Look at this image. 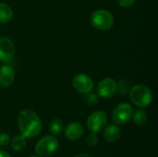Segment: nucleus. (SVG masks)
<instances>
[{
	"mask_svg": "<svg viewBox=\"0 0 158 157\" xmlns=\"http://www.w3.org/2000/svg\"><path fill=\"white\" fill-rule=\"evenodd\" d=\"M58 148V141L53 135H47L42 138L35 145V153L39 156H49Z\"/></svg>",
	"mask_w": 158,
	"mask_h": 157,
	"instance_id": "obj_4",
	"label": "nucleus"
},
{
	"mask_svg": "<svg viewBox=\"0 0 158 157\" xmlns=\"http://www.w3.org/2000/svg\"><path fill=\"white\" fill-rule=\"evenodd\" d=\"M136 0H117L118 4L121 7H130L131 6Z\"/></svg>",
	"mask_w": 158,
	"mask_h": 157,
	"instance_id": "obj_21",
	"label": "nucleus"
},
{
	"mask_svg": "<svg viewBox=\"0 0 158 157\" xmlns=\"http://www.w3.org/2000/svg\"><path fill=\"white\" fill-rule=\"evenodd\" d=\"M84 102H85V104L87 105H89V106H94V105H95L96 104H97V102H98V95L97 94H95V93H87V96L84 98Z\"/></svg>",
	"mask_w": 158,
	"mask_h": 157,
	"instance_id": "obj_18",
	"label": "nucleus"
},
{
	"mask_svg": "<svg viewBox=\"0 0 158 157\" xmlns=\"http://www.w3.org/2000/svg\"><path fill=\"white\" fill-rule=\"evenodd\" d=\"M133 115V108L128 103L118 104L112 112V119L118 125H125L128 123Z\"/></svg>",
	"mask_w": 158,
	"mask_h": 157,
	"instance_id": "obj_5",
	"label": "nucleus"
},
{
	"mask_svg": "<svg viewBox=\"0 0 158 157\" xmlns=\"http://www.w3.org/2000/svg\"><path fill=\"white\" fill-rule=\"evenodd\" d=\"M72 85L78 93L82 94L91 93L94 86L93 79L84 73H79L75 75L72 80Z\"/></svg>",
	"mask_w": 158,
	"mask_h": 157,
	"instance_id": "obj_7",
	"label": "nucleus"
},
{
	"mask_svg": "<svg viewBox=\"0 0 158 157\" xmlns=\"http://www.w3.org/2000/svg\"><path fill=\"white\" fill-rule=\"evenodd\" d=\"M18 127L25 138H35L42 130V121L39 116L31 109L22 110L18 117Z\"/></svg>",
	"mask_w": 158,
	"mask_h": 157,
	"instance_id": "obj_1",
	"label": "nucleus"
},
{
	"mask_svg": "<svg viewBox=\"0 0 158 157\" xmlns=\"http://www.w3.org/2000/svg\"><path fill=\"white\" fill-rule=\"evenodd\" d=\"M117 93V81L112 78L102 80L97 86V93L100 97L109 99Z\"/></svg>",
	"mask_w": 158,
	"mask_h": 157,
	"instance_id": "obj_8",
	"label": "nucleus"
},
{
	"mask_svg": "<svg viewBox=\"0 0 158 157\" xmlns=\"http://www.w3.org/2000/svg\"><path fill=\"white\" fill-rule=\"evenodd\" d=\"M64 130V123L59 118H55L49 125V131L52 135H58Z\"/></svg>",
	"mask_w": 158,
	"mask_h": 157,
	"instance_id": "obj_15",
	"label": "nucleus"
},
{
	"mask_svg": "<svg viewBox=\"0 0 158 157\" xmlns=\"http://www.w3.org/2000/svg\"><path fill=\"white\" fill-rule=\"evenodd\" d=\"M15 56V44L8 37L0 38V62L8 63Z\"/></svg>",
	"mask_w": 158,
	"mask_h": 157,
	"instance_id": "obj_9",
	"label": "nucleus"
},
{
	"mask_svg": "<svg viewBox=\"0 0 158 157\" xmlns=\"http://www.w3.org/2000/svg\"><path fill=\"white\" fill-rule=\"evenodd\" d=\"M132 120L133 122L138 125V126H142V125H144L147 121V114L145 111L142 110V109H139L137 110L136 112H133V115H132Z\"/></svg>",
	"mask_w": 158,
	"mask_h": 157,
	"instance_id": "obj_16",
	"label": "nucleus"
},
{
	"mask_svg": "<svg viewBox=\"0 0 158 157\" xmlns=\"http://www.w3.org/2000/svg\"><path fill=\"white\" fill-rule=\"evenodd\" d=\"M13 11L11 7L5 3H0V23L5 24L12 19Z\"/></svg>",
	"mask_w": 158,
	"mask_h": 157,
	"instance_id": "obj_13",
	"label": "nucleus"
},
{
	"mask_svg": "<svg viewBox=\"0 0 158 157\" xmlns=\"http://www.w3.org/2000/svg\"><path fill=\"white\" fill-rule=\"evenodd\" d=\"M120 129L117 125H109L104 130V138L108 143H115L120 137Z\"/></svg>",
	"mask_w": 158,
	"mask_h": 157,
	"instance_id": "obj_12",
	"label": "nucleus"
},
{
	"mask_svg": "<svg viewBox=\"0 0 158 157\" xmlns=\"http://www.w3.org/2000/svg\"><path fill=\"white\" fill-rule=\"evenodd\" d=\"M74 157H93L92 155H88V154H84V153H81V154H79L77 155H75Z\"/></svg>",
	"mask_w": 158,
	"mask_h": 157,
	"instance_id": "obj_23",
	"label": "nucleus"
},
{
	"mask_svg": "<svg viewBox=\"0 0 158 157\" xmlns=\"http://www.w3.org/2000/svg\"><path fill=\"white\" fill-rule=\"evenodd\" d=\"M30 157H42V156H30Z\"/></svg>",
	"mask_w": 158,
	"mask_h": 157,
	"instance_id": "obj_24",
	"label": "nucleus"
},
{
	"mask_svg": "<svg viewBox=\"0 0 158 157\" xmlns=\"http://www.w3.org/2000/svg\"><path fill=\"white\" fill-rule=\"evenodd\" d=\"M130 98L135 105L144 108L152 103L153 93L147 86L139 84L130 90Z\"/></svg>",
	"mask_w": 158,
	"mask_h": 157,
	"instance_id": "obj_2",
	"label": "nucleus"
},
{
	"mask_svg": "<svg viewBox=\"0 0 158 157\" xmlns=\"http://www.w3.org/2000/svg\"><path fill=\"white\" fill-rule=\"evenodd\" d=\"M26 138L22 135H17L15 136L11 141V148L15 152H20L22 151L26 146Z\"/></svg>",
	"mask_w": 158,
	"mask_h": 157,
	"instance_id": "obj_14",
	"label": "nucleus"
},
{
	"mask_svg": "<svg viewBox=\"0 0 158 157\" xmlns=\"http://www.w3.org/2000/svg\"><path fill=\"white\" fill-rule=\"evenodd\" d=\"M108 118L104 111H95L92 113L87 118V127L92 132H101L107 125Z\"/></svg>",
	"mask_w": 158,
	"mask_h": 157,
	"instance_id": "obj_6",
	"label": "nucleus"
},
{
	"mask_svg": "<svg viewBox=\"0 0 158 157\" xmlns=\"http://www.w3.org/2000/svg\"><path fill=\"white\" fill-rule=\"evenodd\" d=\"M15 81V71L6 63L0 67V86L3 88L10 87Z\"/></svg>",
	"mask_w": 158,
	"mask_h": 157,
	"instance_id": "obj_10",
	"label": "nucleus"
},
{
	"mask_svg": "<svg viewBox=\"0 0 158 157\" xmlns=\"http://www.w3.org/2000/svg\"><path fill=\"white\" fill-rule=\"evenodd\" d=\"M90 22L95 29L99 31H107L114 25V16L107 10L98 9L92 13L90 17Z\"/></svg>",
	"mask_w": 158,
	"mask_h": 157,
	"instance_id": "obj_3",
	"label": "nucleus"
},
{
	"mask_svg": "<svg viewBox=\"0 0 158 157\" xmlns=\"http://www.w3.org/2000/svg\"><path fill=\"white\" fill-rule=\"evenodd\" d=\"M10 143V137L7 133H0V147H5Z\"/></svg>",
	"mask_w": 158,
	"mask_h": 157,
	"instance_id": "obj_20",
	"label": "nucleus"
},
{
	"mask_svg": "<svg viewBox=\"0 0 158 157\" xmlns=\"http://www.w3.org/2000/svg\"><path fill=\"white\" fill-rule=\"evenodd\" d=\"M0 157H11L8 153H6V151H1L0 150Z\"/></svg>",
	"mask_w": 158,
	"mask_h": 157,
	"instance_id": "obj_22",
	"label": "nucleus"
},
{
	"mask_svg": "<svg viewBox=\"0 0 158 157\" xmlns=\"http://www.w3.org/2000/svg\"><path fill=\"white\" fill-rule=\"evenodd\" d=\"M84 133L83 126L79 122H71L65 129V136L69 141H77Z\"/></svg>",
	"mask_w": 158,
	"mask_h": 157,
	"instance_id": "obj_11",
	"label": "nucleus"
},
{
	"mask_svg": "<svg viewBox=\"0 0 158 157\" xmlns=\"http://www.w3.org/2000/svg\"><path fill=\"white\" fill-rule=\"evenodd\" d=\"M87 143H88V145L90 147L96 146L97 143H98V136H97V133L91 131V133L87 137Z\"/></svg>",
	"mask_w": 158,
	"mask_h": 157,
	"instance_id": "obj_19",
	"label": "nucleus"
},
{
	"mask_svg": "<svg viewBox=\"0 0 158 157\" xmlns=\"http://www.w3.org/2000/svg\"><path fill=\"white\" fill-rule=\"evenodd\" d=\"M129 89H130V84L124 79L120 80L118 83H117V92H118V93L121 95H125L126 93H128Z\"/></svg>",
	"mask_w": 158,
	"mask_h": 157,
	"instance_id": "obj_17",
	"label": "nucleus"
}]
</instances>
